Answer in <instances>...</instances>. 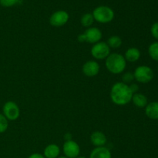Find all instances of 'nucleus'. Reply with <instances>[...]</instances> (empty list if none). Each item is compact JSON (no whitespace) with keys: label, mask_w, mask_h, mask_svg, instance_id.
Here are the masks:
<instances>
[{"label":"nucleus","mask_w":158,"mask_h":158,"mask_svg":"<svg viewBox=\"0 0 158 158\" xmlns=\"http://www.w3.org/2000/svg\"><path fill=\"white\" fill-rule=\"evenodd\" d=\"M110 97L111 101L117 106H126L131 102L133 93L130 89L129 85L122 82H117L111 87Z\"/></svg>","instance_id":"obj_1"},{"label":"nucleus","mask_w":158,"mask_h":158,"mask_svg":"<svg viewBox=\"0 0 158 158\" xmlns=\"http://www.w3.org/2000/svg\"><path fill=\"white\" fill-rule=\"evenodd\" d=\"M106 69L114 75L123 73L127 67V61L124 56L120 53H110L105 61Z\"/></svg>","instance_id":"obj_2"},{"label":"nucleus","mask_w":158,"mask_h":158,"mask_svg":"<svg viewBox=\"0 0 158 158\" xmlns=\"http://www.w3.org/2000/svg\"><path fill=\"white\" fill-rule=\"evenodd\" d=\"M92 14L94 20L101 24L110 23L115 16L114 11L107 6H97L94 9Z\"/></svg>","instance_id":"obj_3"},{"label":"nucleus","mask_w":158,"mask_h":158,"mask_svg":"<svg viewBox=\"0 0 158 158\" xmlns=\"http://www.w3.org/2000/svg\"><path fill=\"white\" fill-rule=\"evenodd\" d=\"M134 80L140 83H148L154 79V73L153 69L146 65L137 66L134 72Z\"/></svg>","instance_id":"obj_4"},{"label":"nucleus","mask_w":158,"mask_h":158,"mask_svg":"<svg viewBox=\"0 0 158 158\" xmlns=\"http://www.w3.org/2000/svg\"><path fill=\"white\" fill-rule=\"evenodd\" d=\"M90 53L92 56L97 60H106L110 54V48L106 42H99L93 45Z\"/></svg>","instance_id":"obj_5"},{"label":"nucleus","mask_w":158,"mask_h":158,"mask_svg":"<svg viewBox=\"0 0 158 158\" xmlns=\"http://www.w3.org/2000/svg\"><path fill=\"white\" fill-rule=\"evenodd\" d=\"M2 114L9 121H15L19 117L20 109L15 102L7 101L2 106Z\"/></svg>","instance_id":"obj_6"},{"label":"nucleus","mask_w":158,"mask_h":158,"mask_svg":"<svg viewBox=\"0 0 158 158\" xmlns=\"http://www.w3.org/2000/svg\"><path fill=\"white\" fill-rule=\"evenodd\" d=\"M69 15L66 11L58 10L51 15L49 18V23L54 27H62L68 23Z\"/></svg>","instance_id":"obj_7"},{"label":"nucleus","mask_w":158,"mask_h":158,"mask_svg":"<svg viewBox=\"0 0 158 158\" xmlns=\"http://www.w3.org/2000/svg\"><path fill=\"white\" fill-rule=\"evenodd\" d=\"M63 152L67 158H76L80 156V147L73 140H67L63 145Z\"/></svg>","instance_id":"obj_8"},{"label":"nucleus","mask_w":158,"mask_h":158,"mask_svg":"<svg viewBox=\"0 0 158 158\" xmlns=\"http://www.w3.org/2000/svg\"><path fill=\"white\" fill-rule=\"evenodd\" d=\"M83 35L85 37V42L93 45L100 42L103 36L101 30L99 28L94 26L86 29V30L83 32Z\"/></svg>","instance_id":"obj_9"},{"label":"nucleus","mask_w":158,"mask_h":158,"mask_svg":"<svg viewBox=\"0 0 158 158\" xmlns=\"http://www.w3.org/2000/svg\"><path fill=\"white\" fill-rule=\"evenodd\" d=\"M100 66L95 60H88L82 66V72L86 77H94L99 74Z\"/></svg>","instance_id":"obj_10"},{"label":"nucleus","mask_w":158,"mask_h":158,"mask_svg":"<svg viewBox=\"0 0 158 158\" xmlns=\"http://www.w3.org/2000/svg\"><path fill=\"white\" fill-rule=\"evenodd\" d=\"M90 142L95 148L104 147L107 142V138L101 131H94L90 135Z\"/></svg>","instance_id":"obj_11"},{"label":"nucleus","mask_w":158,"mask_h":158,"mask_svg":"<svg viewBox=\"0 0 158 158\" xmlns=\"http://www.w3.org/2000/svg\"><path fill=\"white\" fill-rule=\"evenodd\" d=\"M89 158H112L110 151L106 147L95 148L89 154Z\"/></svg>","instance_id":"obj_12"},{"label":"nucleus","mask_w":158,"mask_h":158,"mask_svg":"<svg viewBox=\"0 0 158 158\" xmlns=\"http://www.w3.org/2000/svg\"><path fill=\"white\" fill-rule=\"evenodd\" d=\"M60 154V148L56 143H50L45 148L43 156L45 158H58Z\"/></svg>","instance_id":"obj_13"},{"label":"nucleus","mask_w":158,"mask_h":158,"mask_svg":"<svg viewBox=\"0 0 158 158\" xmlns=\"http://www.w3.org/2000/svg\"><path fill=\"white\" fill-rule=\"evenodd\" d=\"M140 51L139 49L136 47H131L127 49L125 52L124 54V58L126 60L127 63H135V62L138 61L140 58Z\"/></svg>","instance_id":"obj_14"},{"label":"nucleus","mask_w":158,"mask_h":158,"mask_svg":"<svg viewBox=\"0 0 158 158\" xmlns=\"http://www.w3.org/2000/svg\"><path fill=\"white\" fill-rule=\"evenodd\" d=\"M145 114L151 120H158V102L148 103L145 107Z\"/></svg>","instance_id":"obj_15"},{"label":"nucleus","mask_w":158,"mask_h":158,"mask_svg":"<svg viewBox=\"0 0 158 158\" xmlns=\"http://www.w3.org/2000/svg\"><path fill=\"white\" fill-rule=\"evenodd\" d=\"M131 101L133 102L134 106H136L138 108H145L148 103V97L144 94H140V93H137V94H133Z\"/></svg>","instance_id":"obj_16"},{"label":"nucleus","mask_w":158,"mask_h":158,"mask_svg":"<svg viewBox=\"0 0 158 158\" xmlns=\"http://www.w3.org/2000/svg\"><path fill=\"white\" fill-rule=\"evenodd\" d=\"M109 47L110 49H119L123 44L122 39L118 35H111L110 38H108L107 41L106 42Z\"/></svg>","instance_id":"obj_17"},{"label":"nucleus","mask_w":158,"mask_h":158,"mask_svg":"<svg viewBox=\"0 0 158 158\" xmlns=\"http://www.w3.org/2000/svg\"><path fill=\"white\" fill-rule=\"evenodd\" d=\"M94 18L93 16V14L92 13H89V12H87V13H85L82 15L81 19H80V23H81L82 26L83 27L88 28L91 27L93 26L94 23Z\"/></svg>","instance_id":"obj_18"},{"label":"nucleus","mask_w":158,"mask_h":158,"mask_svg":"<svg viewBox=\"0 0 158 158\" xmlns=\"http://www.w3.org/2000/svg\"><path fill=\"white\" fill-rule=\"evenodd\" d=\"M148 54L154 61H158V41L151 43L148 47Z\"/></svg>","instance_id":"obj_19"},{"label":"nucleus","mask_w":158,"mask_h":158,"mask_svg":"<svg viewBox=\"0 0 158 158\" xmlns=\"http://www.w3.org/2000/svg\"><path fill=\"white\" fill-rule=\"evenodd\" d=\"M9 127V120L2 114H0V134H3Z\"/></svg>","instance_id":"obj_20"},{"label":"nucleus","mask_w":158,"mask_h":158,"mask_svg":"<svg viewBox=\"0 0 158 158\" xmlns=\"http://www.w3.org/2000/svg\"><path fill=\"white\" fill-rule=\"evenodd\" d=\"M133 80H134V73L126 72L122 75V83L128 85V83H132Z\"/></svg>","instance_id":"obj_21"},{"label":"nucleus","mask_w":158,"mask_h":158,"mask_svg":"<svg viewBox=\"0 0 158 158\" xmlns=\"http://www.w3.org/2000/svg\"><path fill=\"white\" fill-rule=\"evenodd\" d=\"M16 4V0H0V5L2 7H12Z\"/></svg>","instance_id":"obj_22"},{"label":"nucleus","mask_w":158,"mask_h":158,"mask_svg":"<svg viewBox=\"0 0 158 158\" xmlns=\"http://www.w3.org/2000/svg\"><path fill=\"white\" fill-rule=\"evenodd\" d=\"M151 33L152 36L158 41V22H156L151 26Z\"/></svg>","instance_id":"obj_23"},{"label":"nucleus","mask_w":158,"mask_h":158,"mask_svg":"<svg viewBox=\"0 0 158 158\" xmlns=\"http://www.w3.org/2000/svg\"><path fill=\"white\" fill-rule=\"evenodd\" d=\"M130 89H131V92L133 93V94H137L139 91V86L137 84V83H131L129 86Z\"/></svg>","instance_id":"obj_24"},{"label":"nucleus","mask_w":158,"mask_h":158,"mask_svg":"<svg viewBox=\"0 0 158 158\" xmlns=\"http://www.w3.org/2000/svg\"><path fill=\"white\" fill-rule=\"evenodd\" d=\"M28 158H45V157L43 156V154H40V153H34V154L29 155Z\"/></svg>","instance_id":"obj_25"},{"label":"nucleus","mask_w":158,"mask_h":158,"mask_svg":"<svg viewBox=\"0 0 158 158\" xmlns=\"http://www.w3.org/2000/svg\"><path fill=\"white\" fill-rule=\"evenodd\" d=\"M77 40H78L80 43H84V42H85V37H84V35H83V33L80 34V35L77 36Z\"/></svg>","instance_id":"obj_26"},{"label":"nucleus","mask_w":158,"mask_h":158,"mask_svg":"<svg viewBox=\"0 0 158 158\" xmlns=\"http://www.w3.org/2000/svg\"><path fill=\"white\" fill-rule=\"evenodd\" d=\"M64 140H65V141H67V140H73L72 135H71L70 133H66V134H65V135H64Z\"/></svg>","instance_id":"obj_27"},{"label":"nucleus","mask_w":158,"mask_h":158,"mask_svg":"<svg viewBox=\"0 0 158 158\" xmlns=\"http://www.w3.org/2000/svg\"><path fill=\"white\" fill-rule=\"evenodd\" d=\"M23 0H16V2L17 4H20V3H22V2H23Z\"/></svg>","instance_id":"obj_28"},{"label":"nucleus","mask_w":158,"mask_h":158,"mask_svg":"<svg viewBox=\"0 0 158 158\" xmlns=\"http://www.w3.org/2000/svg\"><path fill=\"white\" fill-rule=\"evenodd\" d=\"M76 158H86L85 157H83V156H79V157H76Z\"/></svg>","instance_id":"obj_29"},{"label":"nucleus","mask_w":158,"mask_h":158,"mask_svg":"<svg viewBox=\"0 0 158 158\" xmlns=\"http://www.w3.org/2000/svg\"><path fill=\"white\" fill-rule=\"evenodd\" d=\"M58 158H67V157H65V156H60Z\"/></svg>","instance_id":"obj_30"},{"label":"nucleus","mask_w":158,"mask_h":158,"mask_svg":"<svg viewBox=\"0 0 158 158\" xmlns=\"http://www.w3.org/2000/svg\"><path fill=\"white\" fill-rule=\"evenodd\" d=\"M157 70H158V66H157Z\"/></svg>","instance_id":"obj_31"}]
</instances>
